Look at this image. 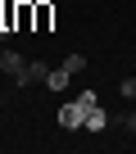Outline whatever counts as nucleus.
<instances>
[{
	"instance_id": "f257e3e1",
	"label": "nucleus",
	"mask_w": 136,
	"mask_h": 154,
	"mask_svg": "<svg viewBox=\"0 0 136 154\" xmlns=\"http://www.w3.org/2000/svg\"><path fill=\"white\" fill-rule=\"evenodd\" d=\"M91 104H95V91H82L73 104L59 109V127H63V131H77V127L86 122V109H91Z\"/></svg>"
},
{
	"instance_id": "f03ea898",
	"label": "nucleus",
	"mask_w": 136,
	"mask_h": 154,
	"mask_svg": "<svg viewBox=\"0 0 136 154\" xmlns=\"http://www.w3.org/2000/svg\"><path fill=\"white\" fill-rule=\"evenodd\" d=\"M32 32H50L54 27V5H50V0H32Z\"/></svg>"
},
{
	"instance_id": "7ed1b4c3",
	"label": "nucleus",
	"mask_w": 136,
	"mask_h": 154,
	"mask_svg": "<svg viewBox=\"0 0 136 154\" xmlns=\"http://www.w3.org/2000/svg\"><path fill=\"white\" fill-rule=\"evenodd\" d=\"M45 77H50V63H41V59H27V68L14 77V82H18V86H32V82H45Z\"/></svg>"
},
{
	"instance_id": "20e7f679",
	"label": "nucleus",
	"mask_w": 136,
	"mask_h": 154,
	"mask_svg": "<svg viewBox=\"0 0 136 154\" xmlns=\"http://www.w3.org/2000/svg\"><path fill=\"white\" fill-rule=\"evenodd\" d=\"M27 68V59L18 54V50H0V72H9V77H18Z\"/></svg>"
},
{
	"instance_id": "39448f33",
	"label": "nucleus",
	"mask_w": 136,
	"mask_h": 154,
	"mask_svg": "<svg viewBox=\"0 0 136 154\" xmlns=\"http://www.w3.org/2000/svg\"><path fill=\"white\" fill-rule=\"evenodd\" d=\"M82 127H86V131H104V127H109V109H100V100H95V104L86 109V122H82Z\"/></svg>"
},
{
	"instance_id": "423d86ee",
	"label": "nucleus",
	"mask_w": 136,
	"mask_h": 154,
	"mask_svg": "<svg viewBox=\"0 0 136 154\" xmlns=\"http://www.w3.org/2000/svg\"><path fill=\"white\" fill-rule=\"evenodd\" d=\"M32 0H18V9H14V32H32Z\"/></svg>"
},
{
	"instance_id": "0eeeda50",
	"label": "nucleus",
	"mask_w": 136,
	"mask_h": 154,
	"mask_svg": "<svg viewBox=\"0 0 136 154\" xmlns=\"http://www.w3.org/2000/svg\"><path fill=\"white\" fill-rule=\"evenodd\" d=\"M68 82H73V72H68V68H50V77H45V86L59 95V91H68Z\"/></svg>"
},
{
	"instance_id": "6e6552de",
	"label": "nucleus",
	"mask_w": 136,
	"mask_h": 154,
	"mask_svg": "<svg viewBox=\"0 0 136 154\" xmlns=\"http://www.w3.org/2000/svg\"><path fill=\"white\" fill-rule=\"evenodd\" d=\"M63 68H68V72H73V77H77V72L86 68V54H77V50H73V54H68V59H63Z\"/></svg>"
},
{
	"instance_id": "1a4fd4ad",
	"label": "nucleus",
	"mask_w": 136,
	"mask_h": 154,
	"mask_svg": "<svg viewBox=\"0 0 136 154\" xmlns=\"http://www.w3.org/2000/svg\"><path fill=\"white\" fill-rule=\"evenodd\" d=\"M118 95H122V100H127V104H131V100H136V77H122V82H118Z\"/></svg>"
},
{
	"instance_id": "9d476101",
	"label": "nucleus",
	"mask_w": 136,
	"mask_h": 154,
	"mask_svg": "<svg viewBox=\"0 0 136 154\" xmlns=\"http://www.w3.org/2000/svg\"><path fill=\"white\" fill-rule=\"evenodd\" d=\"M14 9H18L14 0H5V32H14Z\"/></svg>"
},
{
	"instance_id": "9b49d317",
	"label": "nucleus",
	"mask_w": 136,
	"mask_h": 154,
	"mask_svg": "<svg viewBox=\"0 0 136 154\" xmlns=\"http://www.w3.org/2000/svg\"><path fill=\"white\" fill-rule=\"evenodd\" d=\"M122 127H127V131L136 136V109H131V113H122Z\"/></svg>"
},
{
	"instance_id": "f8f14e48",
	"label": "nucleus",
	"mask_w": 136,
	"mask_h": 154,
	"mask_svg": "<svg viewBox=\"0 0 136 154\" xmlns=\"http://www.w3.org/2000/svg\"><path fill=\"white\" fill-rule=\"evenodd\" d=\"M0 36H9V32H5V5H0Z\"/></svg>"
},
{
	"instance_id": "ddd939ff",
	"label": "nucleus",
	"mask_w": 136,
	"mask_h": 154,
	"mask_svg": "<svg viewBox=\"0 0 136 154\" xmlns=\"http://www.w3.org/2000/svg\"><path fill=\"white\" fill-rule=\"evenodd\" d=\"M0 109H5V100H0Z\"/></svg>"
}]
</instances>
